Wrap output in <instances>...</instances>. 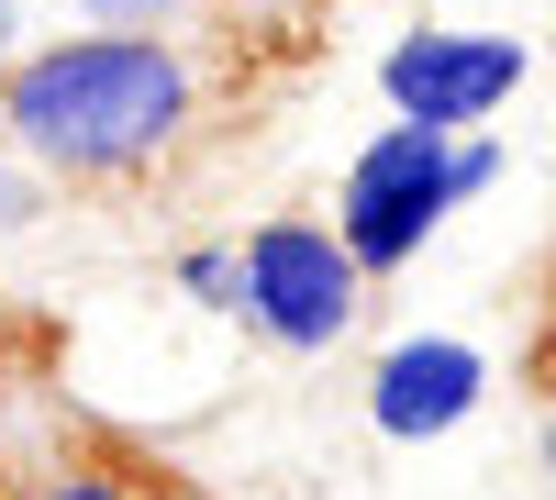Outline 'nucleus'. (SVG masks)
Instances as JSON below:
<instances>
[{
	"label": "nucleus",
	"mask_w": 556,
	"mask_h": 500,
	"mask_svg": "<svg viewBox=\"0 0 556 500\" xmlns=\"http://www.w3.org/2000/svg\"><path fill=\"white\" fill-rule=\"evenodd\" d=\"M201 123V56L178 34H67L34 44V56L0 67V145L34 178H67V190H123V178H156Z\"/></svg>",
	"instance_id": "f257e3e1"
},
{
	"label": "nucleus",
	"mask_w": 556,
	"mask_h": 500,
	"mask_svg": "<svg viewBox=\"0 0 556 500\" xmlns=\"http://www.w3.org/2000/svg\"><path fill=\"white\" fill-rule=\"evenodd\" d=\"M235 311H245L267 345L323 356V345L356 334V311H367V267H356V245L334 234V222L278 211V222H256V234L235 245Z\"/></svg>",
	"instance_id": "f03ea898"
},
{
	"label": "nucleus",
	"mask_w": 556,
	"mask_h": 500,
	"mask_svg": "<svg viewBox=\"0 0 556 500\" xmlns=\"http://www.w3.org/2000/svg\"><path fill=\"white\" fill-rule=\"evenodd\" d=\"M468 178H479V156H445V123H401V133H379V145L356 156L334 234L356 245V267H367V279H379V267H401L412 245L434 234V211L468 190Z\"/></svg>",
	"instance_id": "7ed1b4c3"
},
{
	"label": "nucleus",
	"mask_w": 556,
	"mask_h": 500,
	"mask_svg": "<svg viewBox=\"0 0 556 500\" xmlns=\"http://www.w3.org/2000/svg\"><path fill=\"white\" fill-rule=\"evenodd\" d=\"M513 78H523L513 44H412V56L390 67V89H401V112H412V123H468V112L501 101Z\"/></svg>",
	"instance_id": "20e7f679"
},
{
	"label": "nucleus",
	"mask_w": 556,
	"mask_h": 500,
	"mask_svg": "<svg viewBox=\"0 0 556 500\" xmlns=\"http://www.w3.org/2000/svg\"><path fill=\"white\" fill-rule=\"evenodd\" d=\"M468 389H479V356H456V345H424V356H390V379H379V423H390V434H424V423H456V412H468Z\"/></svg>",
	"instance_id": "39448f33"
},
{
	"label": "nucleus",
	"mask_w": 556,
	"mask_h": 500,
	"mask_svg": "<svg viewBox=\"0 0 556 500\" xmlns=\"http://www.w3.org/2000/svg\"><path fill=\"white\" fill-rule=\"evenodd\" d=\"M34 500H146V489H134V478H112V467H56Z\"/></svg>",
	"instance_id": "423d86ee"
},
{
	"label": "nucleus",
	"mask_w": 556,
	"mask_h": 500,
	"mask_svg": "<svg viewBox=\"0 0 556 500\" xmlns=\"http://www.w3.org/2000/svg\"><path fill=\"white\" fill-rule=\"evenodd\" d=\"M178 290H190V300H223V311H235V256H223V245L178 256Z\"/></svg>",
	"instance_id": "0eeeda50"
},
{
	"label": "nucleus",
	"mask_w": 556,
	"mask_h": 500,
	"mask_svg": "<svg viewBox=\"0 0 556 500\" xmlns=\"http://www.w3.org/2000/svg\"><path fill=\"white\" fill-rule=\"evenodd\" d=\"M201 12H223V23H301V12H323V0H201Z\"/></svg>",
	"instance_id": "6e6552de"
},
{
	"label": "nucleus",
	"mask_w": 556,
	"mask_h": 500,
	"mask_svg": "<svg viewBox=\"0 0 556 500\" xmlns=\"http://www.w3.org/2000/svg\"><path fill=\"white\" fill-rule=\"evenodd\" d=\"M23 222H34V167H23V178L0 167V234H23Z\"/></svg>",
	"instance_id": "1a4fd4ad"
},
{
	"label": "nucleus",
	"mask_w": 556,
	"mask_h": 500,
	"mask_svg": "<svg viewBox=\"0 0 556 500\" xmlns=\"http://www.w3.org/2000/svg\"><path fill=\"white\" fill-rule=\"evenodd\" d=\"M12 56H23V44H12V0H0V67H12Z\"/></svg>",
	"instance_id": "9d476101"
},
{
	"label": "nucleus",
	"mask_w": 556,
	"mask_h": 500,
	"mask_svg": "<svg viewBox=\"0 0 556 500\" xmlns=\"http://www.w3.org/2000/svg\"><path fill=\"white\" fill-rule=\"evenodd\" d=\"M545 379H556V311H545Z\"/></svg>",
	"instance_id": "9b49d317"
}]
</instances>
